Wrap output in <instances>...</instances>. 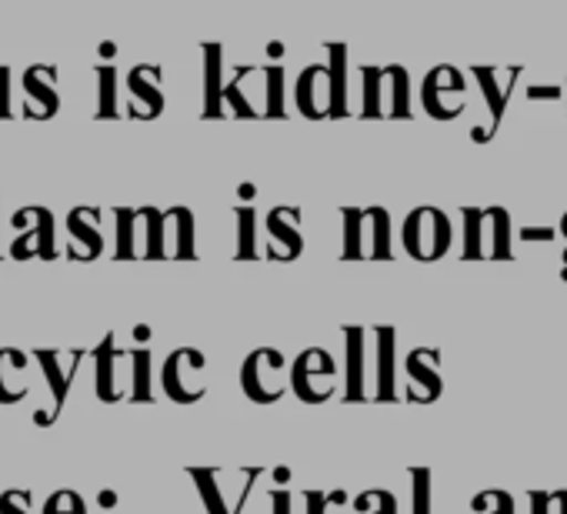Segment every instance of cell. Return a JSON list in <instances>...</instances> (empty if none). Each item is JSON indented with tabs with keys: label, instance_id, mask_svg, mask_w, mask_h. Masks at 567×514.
<instances>
[{
	"label": "cell",
	"instance_id": "34",
	"mask_svg": "<svg viewBox=\"0 0 567 514\" xmlns=\"http://www.w3.org/2000/svg\"><path fill=\"white\" fill-rule=\"evenodd\" d=\"M41 514H87V504H84V497L74 487H61V491H54L44 501Z\"/></svg>",
	"mask_w": 567,
	"mask_h": 514
},
{
	"label": "cell",
	"instance_id": "31",
	"mask_svg": "<svg viewBox=\"0 0 567 514\" xmlns=\"http://www.w3.org/2000/svg\"><path fill=\"white\" fill-rule=\"evenodd\" d=\"M464 217V257L467 261H481L484 254V207H464L461 210Z\"/></svg>",
	"mask_w": 567,
	"mask_h": 514
},
{
	"label": "cell",
	"instance_id": "51",
	"mask_svg": "<svg viewBox=\"0 0 567 514\" xmlns=\"http://www.w3.org/2000/svg\"><path fill=\"white\" fill-rule=\"evenodd\" d=\"M267 54H270V58H280V54H284V44H280V41H270V44H267Z\"/></svg>",
	"mask_w": 567,
	"mask_h": 514
},
{
	"label": "cell",
	"instance_id": "30",
	"mask_svg": "<svg viewBox=\"0 0 567 514\" xmlns=\"http://www.w3.org/2000/svg\"><path fill=\"white\" fill-rule=\"evenodd\" d=\"M131 401H137V404L154 401V394H151V348L131 351Z\"/></svg>",
	"mask_w": 567,
	"mask_h": 514
},
{
	"label": "cell",
	"instance_id": "5",
	"mask_svg": "<svg viewBox=\"0 0 567 514\" xmlns=\"http://www.w3.org/2000/svg\"><path fill=\"white\" fill-rule=\"evenodd\" d=\"M204 368H207V358L197 348H177V351H171L167 361H164V368H161L164 394L174 404H194V401H200L204 391H207Z\"/></svg>",
	"mask_w": 567,
	"mask_h": 514
},
{
	"label": "cell",
	"instance_id": "3",
	"mask_svg": "<svg viewBox=\"0 0 567 514\" xmlns=\"http://www.w3.org/2000/svg\"><path fill=\"white\" fill-rule=\"evenodd\" d=\"M87 358V351L84 348H74L71 354L68 351H58V348H38L34 351V361L41 364V371H44V381H48V391H51V411H34V424L38 428H51L61 414H64V408H68V394H71V384H74V378H78V364Z\"/></svg>",
	"mask_w": 567,
	"mask_h": 514
},
{
	"label": "cell",
	"instance_id": "54",
	"mask_svg": "<svg viewBox=\"0 0 567 514\" xmlns=\"http://www.w3.org/2000/svg\"><path fill=\"white\" fill-rule=\"evenodd\" d=\"M564 91H567V81H564Z\"/></svg>",
	"mask_w": 567,
	"mask_h": 514
},
{
	"label": "cell",
	"instance_id": "14",
	"mask_svg": "<svg viewBox=\"0 0 567 514\" xmlns=\"http://www.w3.org/2000/svg\"><path fill=\"white\" fill-rule=\"evenodd\" d=\"M444 94H464V78L451 64H441V68H434L424 78V84H421V104H424V111L434 121H457V114L451 107H444Z\"/></svg>",
	"mask_w": 567,
	"mask_h": 514
},
{
	"label": "cell",
	"instance_id": "33",
	"mask_svg": "<svg viewBox=\"0 0 567 514\" xmlns=\"http://www.w3.org/2000/svg\"><path fill=\"white\" fill-rule=\"evenodd\" d=\"M250 71H254V68H247V64H244V68H237L234 81H230V84L224 88V101L230 104V114H234V117H247V121L260 117V114H257V111L250 107V101L244 97V81L250 78Z\"/></svg>",
	"mask_w": 567,
	"mask_h": 514
},
{
	"label": "cell",
	"instance_id": "21",
	"mask_svg": "<svg viewBox=\"0 0 567 514\" xmlns=\"http://www.w3.org/2000/svg\"><path fill=\"white\" fill-rule=\"evenodd\" d=\"M484 254L494 261L514 257L511 250V214L504 207H484Z\"/></svg>",
	"mask_w": 567,
	"mask_h": 514
},
{
	"label": "cell",
	"instance_id": "29",
	"mask_svg": "<svg viewBox=\"0 0 567 514\" xmlns=\"http://www.w3.org/2000/svg\"><path fill=\"white\" fill-rule=\"evenodd\" d=\"M361 117H384V68H361Z\"/></svg>",
	"mask_w": 567,
	"mask_h": 514
},
{
	"label": "cell",
	"instance_id": "43",
	"mask_svg": "<svg viewBox=\"0 0 567 514\" xmlns=\"http://www.w3.org/2000/svg\"><path fill=\"white\" fill-rule=\"evenodd\" d=\"M487 497H491V514H514V501H511V494L507 491H487Z\"/></svg>",
	"mask_w": 567,
	"mask_h": 514
},
{
	"label": "cell",
	"instance_id": "8",
	"mask_svg": "<svg viewBox=\"0 0 567 514\" xmlns=\"http://www.w3.org/2000/svg\"><path fill=\"white\" fill-rule=\"evenodd\" d=\"M295 224H301L298 207L280 204L267 214V257L270 261H295V257H301L305 240Z\"/></svg>",
	"mask_w": 567,
	"mask_h": 514
},
{
	"label": "cell",
	"instance_id": "12",
	"mask_svg": "<svg viewBox=\"0 0 567 514\" xmlns=\"http://www.w3.org/2000/svg\"><path fill=\"white\" fill-rule=\"evenodd\" d=\"M295 101L298 111L311 121L331 117V78H328V64H308L295 84Z\"/></svg>",
	"mask_w": 567,
	"mask_h": 514
},
{
	"label": "cell",
	"instance_id": "24",
	"mask_svg": "<svg viewBox=\"0 0 567 514\" xmlns=\"http://www.w3.org/2000/svg\"><path fill=\"white\" fill-rule=\"evenodd\" d=\"M114 220H117V247H114L117 261H134V257H141L137 237H144V234L137 230V224H141V207H117V210H114Z\"/></svg>",
	"mask_w": 567,
	"mask_h": 514
},
{
	"label": "cell",
	"instance_id": "1",
	"mask_svg": "<svg viewBox=\"0 0 567 514\" xmlns=\"http://www.w3.org/2000/svg\"><path fill=\"white\" fill-rule=\"evenodd\" d=\"M344 261H391V214L384 207H344Z\"/></svg>",
	"mask_w": 567,
	"mask_h": 514
},
{
	"label": "cell",
	"instance_id": "17",
	"mask_svg": "<svg viewBox=\"0 0 567 514\" xmlns=\"http://www.w3.org/2000/svg\"><path fill=\"white\" fill-rule=\"evenodd\" d=\"M164 237H167V257L177 261H194V214L187 207H167L164 210Z\"/></svg>",
	"mask_w": 567,
	"mask_h": 514
},
{
	"label": "cell",
	"instance_id": "22",
	"mask_svg": "<svg viewBox=\"0 0 567 514\" xmlns=\"http://www.w3.org/2000/svg\"><path fill=\"white\" fill-rule=\"evenodd\" d=\"M384 117L411 121V94H408V68H384Z\"/></svg>",
	"mask_w": 567,
	"mask_h": 514
},
{
	"label": "cell",
	"instance_id": "16",
	"mask_svg": "<svg viewBox=\"0 0 567 514\" xmlns=\"http://www.w3.org/2000/svg\"><path fill=\"white\" fill-rule=\"evenodd\" d=\"M31 358L18 348H0V404H18L28 398Z\"/></svg>",
	"mask_w": 567,
	"mask_h": 514
},
{
	"label": "cell",
	"instance_id": "15",
	"mask_svg": "<svg viewBox=\"0 0 567 514\" xmlns=\"http://www.w3.org/2000/svg\"><path fill=\"white\" fill-rule=\"evenodd\" d=\"M474 78L484 91V101L491 107V131H497V124L504 121V111H507V101H511V91L520 78V68H511V71H497V68H474Z\"/></svg>",
	"mask_w": 567,
	"mask_h": 514
},
{
	"label": "cell",
	"instance_id": "18",
	"mask_svg": "<svg viewBox=\"0 0 567 514\" xmlns=\"http://www.w3.org/2000/svg\"><path fill=\"white\" fill-rule=\"evenodd\" d=\"M204 111L200 117H224V48L220 44H204Z\"/></svg>",
	"mask_w": 567,
	"mask_h": 514
},
{
	"label": "cell",
	"instance_id": "49",
	"mask_svg": "<svg viewBox=\"0 0 567 514\" xmlns=\"http://www.w3.org/2000/svg\"><path fill=\"white\" fill-rule=\"evenodd\" d=\"M254 194H257V187H254V184H240V187H237V197H240V201H250Z\"/></svg>",
	"mask_w": 567,
	"mask_h": 514
},
{
	"label": "cell",
	"instance_id": "39",
	"mask_svg": "<svg viewBox=\"0 0 567 514\" xmlns=\"http://www.w3.org/2000/svg\"><path fill=\"white\" fill-rule=\"evenodd\" d=\"M414 514H431V471L414 467Z\"/></svg>",
	"mask_w": 567,
	"mask_h": 514
},
{
	"label": "cell",
	"instance_id": "28",
	"mask_svg": "<svg viewBox=\"0 0 567 514\" xmlns=\"http://www.w3.org/2000/svg\"><path fill=\"white\" fill-rule=\"evenodd\" d=\"M141 214H144V257L147 261H164L167 257L164 210L161 207H141Z\"/></svg>",
	"mask_w": 567,
	"mask_h": 514
},
{
	"label": "cell",
	"instance_id": "50",
	"mask_svg": "<svg viewBox=\"0 0 567 514\" xmlns=\"http://www.w3.org/2000/svg\"><path fill=\"white\" fill-rule=\"evenodd\" d=\"M288 477H291V471L284 467V464H280V467H274V481H277V484H288Z\"/></svg>",
	"mask_w": 567,
	"mask_h": 514
},
{
	"label": "cell",
	"instance_id": "40",
	"mask_svg": "<svg viewBox=\"0 0 567 514\" xmlns=\"http://www.w3.org/2000/svg\"><path fill=\"white\" fill-rule=\"evenodd\" d=\"M308 501V514H324L328 504H341L344 501V491H334V494H321V491H308L305 494Z\"/></svg>",
	"mask_w": 567,
	"mask_h": 514
},
{
	"label": "cell",
	"instance_id": "42",
	"mask_svg": "<svg viewBox=\"0 0 567 514\" xmlns=\"http://www.w3.org/2000/svg\"><path fill=\"white\" fill-rule=\"evenodd\" d=\"M270 514H295V497H291V491H284V487L270 491Z\"/></svg>",
	"mask_w": 567,
	"mask_h": 514
},
{
	"label": "cell",
	"instance_id": "52",
	"mask_svg": "<svg viewBox=\"0 0 567 514\" xmlns=\"http://www.w3.org/2000/svg\"><path fill=\"white\" fill-rule=\"evenodd\" d=\"M560 278L567 281V250H564V268H560Z\"/></svg>",
	"mask_w": 567,
	"mask_h": 514
},
{
	"label": "cell",
	"instance_id": "36",
	"mask_svg": "<svg viewBox=\"0 0 567 514\" xmlns=\"http://www.w3.org/2000/svg\"><path fill=\"white\" fill-rule=\"evenodd\" d=\"M358 511H371V514H398V497L384 487L378 491H364L358 501H354Z\"/></svg>",
	"mask_w": 567,
	"mask_h": 514
},
{
	"label": "cell",
	"instance_id": "11",
	"mask_svg": "<svg viewBox=\"0 0 567 514\" xmlns=\"http://www.w3.org/2000/svg\"><path fill=\"white\" fill-rule=\"evenodd\" d=\"M101 224V207H74L68 214V234H71V244H68V257L71 261H94L104 250V237L97 230Z\"/></svg>",
	"mask_w": 567,
	"mask_h": 514
},
{
	"label": "cell",
	"instance_id": "27",
	"mask_svg": "<svg viewBox=\"0 0 567 514\" xmlns=\"http://www.w3.org/2000/svg\"><path fill=\"white\" fill-rule=\"evenodd\" d=\"M378 398L381 401H394V331L391 328H378Z\"/></svg>",
	"mask_w": 567,
	"mask_h": 514
},
{
	"label": "cell",
	"instance_id": "26",
	"mask_svg": "<svg viewBox=\"0 0 567 514\" xmlns=\"http://www.w3.org/2000/svg\"><path fill=\"white\" fill-rule=\"evenodd\" d=\"M117 84H121L117 68H114V64H101V68H97V111H94L97 121H114V117H121V107H117Z\"/></svg>",
	"mask_w": 567,
	"mask_h": 514
},
{
	"label": "cell",
	"instance_id": "44",
	"mask_svg": "<svg viewBox=\"0 0 567 514\" xmlns=\"http://www.w3.org/2000/svg\"><path fill=\"white\" fill-rule=\"evenodd\" d=\"M527 97L530 101H554V97H564V88H527Z\"/></svg>",
	"mask_w": 567,
	"mask_h": 514
},
{
	"label": "cell",
	"instance_id": "23",
	"mask_svg": "<svg viewBox=\"0 0 567 514\" xmlns=\"http://www.w3.org/2000/svg\"><path fill=\"white\" fill-rule=\"evenodd\" d=\"M190 481L197 484V494L204 501V511L207 514H240L234 504H227L224 497V477L210 467H194L190 471Z\"/></svg>",
	"mask_w": 567,
	"mask_h": 514
},
{
	"label": "cell",
	"instance_id": "41",
	"mask_svg": "<svg viewBox=\"0 0 567 514\" xmlns=\"http://www.w3.org/2000/svg\"><path fill=\"white\" fill-rule=\"evenodd\" d=\"M11 68H4L0 64V121H8V117H14V111H11Z\"/></svg>",
	"mask_w": 567,
	"mask_h": 514
},
{
	"label": "cell",
	"instance_id": "53",
	"mask_svg": "<svg viewBox=\"0 0 567 514\" xmlns=\"http://www.w3.org/2000/svg\"><path fill=\"white\" fill-rule=\"evenodd\" d=\"M560 234L567 237V214H564V220H560Z\"/></svg>",
	"mask_w": 567,
	"mask_h": 514
},
{
	"label": "cell",
	"instance_id": "4",
	"mask_svg": "<svg viewBox=\"0 0 567 514\" xmlns=\"http://www.w3.org/2000/svg\"><path fill=\"white\" fill-rule=\"evenodd\" d=\"M11 224L21 230L11 240V257L14 261H31V257H41V261H54L58 257V244H54V210L31 204L21 207Z\"/></svg>",
	"mask_w": 567,
	"mask_h": 514
},
{
	"label": "cell",
	"instance_id": "37",
	"mask_svg": "<svg viewBox=\"0 0 567 514\" xmlns=\"http://www.w3.org/2000/svg\"><path fill=\"white\" fill-rule=\"evenodd\" d=\"M0 514H34V494L28 487H8L0 494Z\"/></svg>",
	"mask_w": 567,
	"mask_h": 514
},
{
	"label": "cell",
	"instance_id": "32",
	"mask_svg": "<svg viewBox=\"0 0 567 514\" xmlns=\"http://www.w3.org/2000/svg\"><path fill=\"white\" fill-rule=\"evenodd\" d=\"M234 217H237V250H234V257H237V261H254V257H257V237H254L257 214H254L250 204H240V207H234Z\"/></svg>",
	"mask_w": 567,
	"mask_h": 514
},
{
	"label": "cell",
	"instance_id": "9",
	"mask_svg": "<svg viewBox=\"0 0 567 514\" xmlns=\"http://www.w3.org/2000/svg\"><path fill=\"white\" fill-rule=\"evenodd\" d=\"M127 117L134 121H154L164 111V94H161V68L157 64H137L127 71Z\"/></svg>",
	"mask_w": 567,
	"mask_h": 514
},
{
	"label": "cell",
	"instance_id": "19",
	"mask_svg": "<svg viewBox=\"0 0 567 514\" xmlns=\"http://www.w3.org/2000/svg\"><path fill=\"white\" fill-rule=\"evenodd\" d=\"M431 358V351L427 348H417V351H411L408 354V374H411V394H408V401H414V404H431V401H437L441 398V374L431 368V364H437V361H431V364H424Z\"/></svg>",
	"mask_w": 567,
	"mask_h": 514
},
{
	"label": "cell",
	"instance_id": "7",
	"mask_svg": "<svg viewBox=\"0 0 567 514\" xmlns=\"http://www.w3.org/2000/svg\"><path fill=\"white\" fill-rule=\"evenodd\" d=\"M127 358H131V351H121V348H117L114 331H111V335H104V341L91 351L97 401H104V404H117V401L131 398V391L124 388V371H131V364H124Z\"/></svg>",
	"mask_w": 567,
	"mask_h": 514
},
{
	"label": "cell",
	"instance_id": "35",
	"mask_svg": "<svg viewBox=\"0 0 567 514\" xmlns=\"http://www.w3.org/2000/svg\"><path fill=\"white\" fill-rule=\"evenodd\" d=\"M267 117H284L288 104H284V68H267Z\"/></svg>",
	"mask_w": 567,
	"mask_h": 514
},
{
	"label": "cell",
	"instance_id": "48",
	"mask_svg": "<svg viewBox=\"0 0 567 514\" xmlns=\"http://www.w3.org/2000/svg\"><path fill=\"white\" fill-rule=\"evenodd\" d=\"M114 54H117V44H114V41H104V44H101V58L111 61Z\"/></svg>",
	"mask_w": 567,
	"mask_h": 514
},
{
	"label": "cell",
	"instance_id": "13",
	"mask_svg": "<svg viewBox=\"0 0 567 514\" xmlns=\"http://www.w3.org/2000/svg\"><path fill=\"white\" fill-rule=\"evenodd\" d=\"M334 374H338L334 358H331L328 351H321V348H308L305 354H298V361H295V368H291V388H295V394H298L301 401L321 404L324 398L318 394L315 378H334Z\"/></svg>",
	"mask_w": 567,
	"mask_h": 514
},
{
	"label": "cell",
	"instance_id": "25",
	"mask_svg": "<svg viewBox=\"0 0 567 514\" xmlns=\"http://www.w3.org/2000/svg\"><path fill=\"white\" fill-rule=\"evenodd\" d=\"M348 338V401L364 398V331L344 328Z\"/></svg>",
	"mask_w": 567,
	"mask_h": 514
},
{
	"label": "cell",
	"instance_id": "45",
	"mask_svg": "<svg viewBox=\"0 0 567 514\" xmlns=\"http://www.w3.org/2000/svg\"><path fill=\"white\" fill-rule=\"evenodd\" d=\"M520 237H524V240H534V237H537V240H554L557 230H547V227H524Z\"/></svg>",
	"mask_w": 567,
	"mask_h": 514
},
{
	"label": "cell",
	"instance_id": "46",
	"mask_svg": "<svg viewBox=\"0 0 567 514\" xmlns=\"http://www.w3.org/2000/svg\"><path fill=\"white\" fill-rule=\"evenodd\" d=\"M97 504H101V507H107V511H111V507H117V491H114V487H104V491L97 494Z\"/></svg>",
	"mask_w": 567,
	"mask_h": 514
},
{
	"label": "cell",
	"instance_id": "10",
	"mask_svg": "<svg viewBox=\"0 0 567 514\" xmlns=\"http://www.w3.org/2000/svg\"><path fill=\"white\" fill-rule=\"evenodd\" d=\"M54 68H44V64H31L21 78V88H24V117L28 121H51L58 111H61V97H58V88H54Z\"/></svg>",
	"mask_w": 567,
	"mask_h": 514
},
{
	"label": "cell",
	"instance_id": "20",
	"mask_svg": "<svg viewBox=\"0 0 567 514\" xmlns=\"http://www.w3.org/2000/svg\"><path fill=\"white\" fill-rule=\"evenodd\" d=\"M328 78H331V117H348V48L341 41L328 44Z\"/></svg>",
	"mask_w": 567,
	"mask_h": 514
},
{
	"label": "cell",
	"instance_id": "47",
	"mask_svg": "<svg viewBox=\"0 0 567 514\" xmlns=\"http://www.w3.org/2000/svg\"><path fill=\"white\" fill-rule=\"evenodd\" d=\"M134 338H137V345L144 348V345L151 341V328H147V325H137V328H134Z\"/></svg>",
	"mask_w": 567,
	"mask_h": 514
},
{
	"label": "cell",
	"instance_id": "38",
	"mask_svg": "<svg viewBox=\"0 0 567 514\" xmlns=\"http://www.w3.org/2000/svg\"><path fill=\"white\" fill-rule=\"evenodd\" d=\"M530 514H567V491H534L530 494Z\"/></svg>",
	"mask_w": 567,
	"mask_h": 514
},
{
	"label": "cell",
	"instance_id": "6",
	"mask_svg": "<svg viewBox=\"0 0 567 514\" xmlns=\"http://www.w3.org/2000/svg\"><path fill=\"white\" fill-rule=\"evenodd\" d=\"M240 388L254 404H274L284 394V354L274 348H257L240 364Z\"/></svg>",
	"mask_w": 567,
	"mask_h": 514
},
{
	"label": "cell",
	"instance_id": "2",
	"mask_svg": "<svg viewBox=\"0 0 567 514\" xmlns=\"http://www.w3.org/2000/svg\"><path fill=\"white\" fill-rule=\"evenodd\" d=\"M401 240L414 261H441L454 240L451 217L441 207H417L408 214Z\"/></svg>",
	"mask_w": 567,
	"mask_h": 514
}]
</instances>
